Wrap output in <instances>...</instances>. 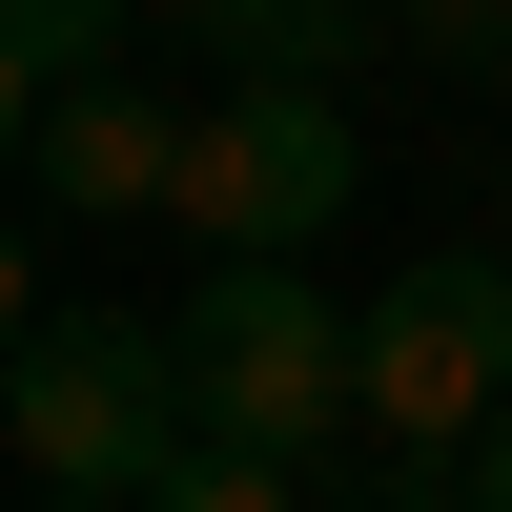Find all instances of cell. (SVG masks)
Returning a JSON list of instances; mask_svg holds the SVG:
<instances>
[{
  "label": "cell",
  "instance_id": "obj_11",
  "mask_svg": "<svg viewBox=\"0 0 512 512\" xmlns=\"http://www.w3.org/2000/svg\"><path fill=\"white\" fill-rule=\"evenodd\" d=\"M41 512H144V492H41Z\"/></svg>",
  "mask_w": 512,
  "mask_h": 512
},
{
  "label": "cell",
  "instance_id": "obj_8",
  "mask_svg": "<svg viewBox=\"0 0 512 512\" xmlns=\"http://www.w3.org/2000/svg\"><path fill=\"white\" fill-rule=\"evenodd\" d=\"M144 512H308V492H287V472H267V451H185V472H164Z\"/></svg>",
  "mask_w": 512,
  "mask_h": 512
},
{
  "label": "cell",
  "instance_id": "obj_6",
  "mask_svg": "<svg viewBox=\"0 0 512 512\" xmlns=\"http://www.w3.org/2000/svg\"><path fill=\"white\" fill-rule=\"evenodd\" d=\"M164 21H185L226 82H349L369 41H390V0H164Z\"/></svg>",
  "mask_w": 512,
  "mask_h": 512
},
{
  "label": "cell",
  "instance_id": "obj_10",
  "mask_svg": "<svg viewBox=\"0 0 512 512\" xmlns=\"http://www.w3.org/2000/svg\"><path fill=\"white\" fill-rule=\"evenodd\" d=\"M451 512H512V410H492V451H472V472H451Z\"/></svg>",
  "mask_w": 512,
  "mask_h": 512
},
{
  "label": "cell",
  "instance_id": "obj_7",
  "mask_svg": "<svg viewBox=\"0 0 512 512\" xmlns=\"http://www.w3.org/2000/svg\"><path fill=\"white\" fill-rule=\"evenodd\" d=\"M123 82V0H0V103H82Z\"/></svg>",
  "mask_w": 512,
  "mask_h": 512
},
{
  "label": "cell",
  "instance_id": "obj_3",
  "mask_svg": "<svg viewBox=\"0 0 512 512\" xmlns=\"http://www.w3.org/2000/svg\"><path fill=\"white\" fill-rule=\"evenodd\" d=\"M349 185H369L349 82H226V103L185 123V185H164V226H185L205 267H308V246L349 226Z\"/></svg>",
  "mask_w": 512,
  "mask_h": 512
},
{
  "label": "cell",
  "instance_id": "obj_4",
  "mask_svg": "<svg viewBox=\"0 0 512 512\" xmlns=\"http://www.w3.org/2000/svg\"><path fill=\"white\" fill-rule=\"evenodd\" d=\"M512 410V246L472 267V246H431L410 287H369V431L431 451V472H472Z\"/></svg>",
  "mask_w": 512,
  "mask_h": 512
},
{
  "label": "cell",
  "instance_id": "obj_1",
  "mask_svg": "<svg viewBox=\"0 0 512 512\" xmlns=\"http://www.w3.org/2000/svg\"><path fill=\"white\" fill-rule=\"evenodd\" d=\"M164 328H185V410H205V451L308 472V451L369 410V308H328L308 267H205Z\"/></svg>",
  "mask_w": 512,
  "mask_h": 512
},
{
  "label": "cell",
  "instance_id": "obj_5",
  "mask_svg": "<svg viewBox=\"0 0 512 512\" xmlns=\"http://www.w3.org/2000/svg\"><path fill=\"white\" fill-rule=\"evenodd\" d=\"M185 123H205V103H144V82L21 103V205H41V226H123V205L185 185Z\"/></svg>",
  "mask_w": 512,
  "mask_h": 512
},
{
  "label": "cell",
  "instance_id": "obj_2",
  "mask_svg": "<svg viewBox=\"0 0 512 512\" xmlns=\"http://www.w3.org/2000/svg\"><path fill=\"white\" fill-rule=\"evenodd\" d=\"M0 431H21V472H41V492H164V472L205 451V410H185V328H123V308H21Z\"/></svg>",
  "mask_w": 512,
  "mask_h": 512
},
{
  "label": "cell",
  "instance_id": "obj_9",
  "mask_svg": "<svg viewBox=\"0 0 512 512\" xmlns=\"http://www.w3.org/2000/svg\"><path fill=\"white\" fill-rule=\"evenodd\" d=\"M390 41H431V62L472 82V62H512V0H390Z\"/></svg>",
  "mask_w": 512,
  "mask_h": 512
}]
</instances>
